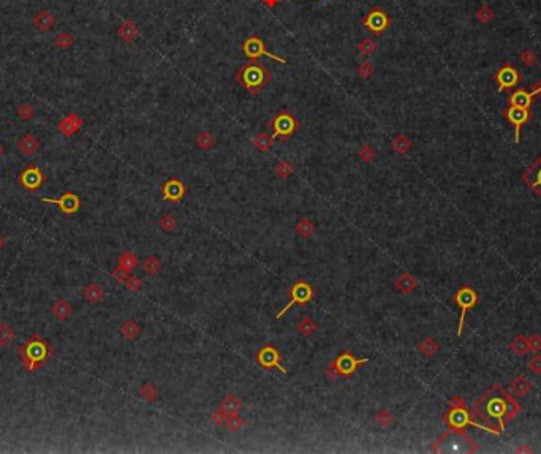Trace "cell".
I'll list each match as a JSON object with an SVG mask.
<instances>
[{"label": "cell", "mask_w": 541, "mask_h": 454, "mask_svg": "<svg viewBox=\"0 0 541 454\" xmlns=\"http://www.w3.org/2000/svg\"><path fill=\"white\" fill-rule=\"evenodd\" d=\"M141 267H143V271H144L146 274L155 276V274L160 271V269H161V261H160L157 256L150 255V256H147L144 261H143V266H141Z\"/></svg>", "instance_id": "cell-30"}, {"label": "cell", "mask_w": 541, "mask_h": 454, "mask_svg": "<svg viewBox=\"0 0 541 454\" xmlns=\"http://www.w3.org/2000/svg\"><path fill=\"white\" fill-rule=\"evenodd\" d=\"M226 416H228V413H226L225 410H222V408L219 407L217 410H215V412L211 413V421H212L215 426H225Z\"/></svg>", "instance_id": "cell-46"}, {"label": "cell", "mask_w": 541, "mask_h": 454, "mask_svg": "<svg viewBox=\"0 0 541 454\" xmlns=\"http://www.w3.org/2000/svg\"><path fill=\"white\" fill-rule=\"evenodd\" d=\"M138 35H139V27L132 19L124 21V23L117 27V37H119V40L124 41V43L135 41L138 38Z\"/></svg>", "instance_id": "cell-17"}, {"label": "cell", "mask_w": 541, "mask_h": 454, "mask_svg": "<svg viewBox=\"0 0 541 454\" xmlns=\"http://www.w3.org/2000/svg\"><path fill=\"white\" fill-rule=\"evenodd\" d=\"M163 198L169 201H181L186 195V186L177 179H169L163 187H161Z\"/></svg>", "instance_id": "cell-13"}, {"label": "cell", "mask_w": 541, "mask_h": 454, "mask_svg": "<svg viewBox=\"0 0 541 454\" xmlns=\"http://www.w3.org/2000/svg\"><path fill=\"white\" fill-rule=\"evenodd\" d=\"M4 247H5V239H4V236L0 234V250H2Z\"/></svg>", "instance_id": "cell-50"}, {"label": "cell", "mask_w": 541, "mask_h": 454, "mask_svg": "<svg viewBox=\"0 0 541 454\" xmlns=\"http://www.w3.org/2000/svg\"><path fill=\"white\" fill-rule=\"evenodd\" d=\"M51 313H52L54 317H56V320L63 321V320H67V318L71 315V313H73V309H71V306H70V302H68V301H65V299H57V301L52 304V307H51Z\"/></svg>", "instance_id": "cell-20"}, {"label": "cell", "mask_w": 541, "mask_h": 454, "mask_svg": "<svg viewBox=\"0 0 541 454\" xmlns=\"http://www.w3.org/2000/svg\"><path fill=\"white\" fill-rule=\"evenodd\" d=\"M481 413L488 418V419H503V416L506 415V401L505 397L500 394H494L492 393L488 396V399L481 404Z\"/></svg>", "instance_id": "cell-7"}, {"label": "cell", "mask_w": 541, "mask_h": 454, "mask_svg": "<svg viewBox=\"0 0 541 454\" xmlns=\"http://www.w3.org/2000/svg\"><path fill=\"white\" fill-rule=\"evenodd\" d=\"M56 16H54V13H51L49 10H41V12H38L34 19H32V24H34V27L40 32H49L54 26H56Z\"/></svg>", "instance_id": "cell-15"}, {"label": "cell", "mask_w": 541, "mask_h": 454, "mask_svg": "<svg viewBox=\"0 0 541 454\" xmlns=\"http://www.w3.org/2000/svg\"><path fill=\"white\" fill-rule=\"evenodd\" d=\"M51 353V345L43 337H40L38 334L32 336L24 345L19 347L21 362H23V367L27 372H35L37 369H40L48 361Z\"/></svg>", "instance_id": "cell-2"}, {"label": "cell", "mask_w": 541, "mask_h": 454, "mask_svg": "<svg viewBox=\"0 0 541 454\" xmlns=\"http://www.w3.org/2000/svg\"><path fill=\"white\" fill-rule=\"evenodd\" d=\"M393 19L388 16V13L385 12V10L382 7H372L369 10V13H367L364 18H363V26L366 30H369L372 35L375 37H380L383 35L385 32L389 29V26H391Z\"/></svg>", "instance_id": "cell-3"}, {"label": "cell", "mask_w": 541, "mask_h": 454, "mask_svg": "<svg viewBox=\"0 0 541 454\" xmlns=\"http://www.w3.org/2000/svg\"><path fill=\"white\" fill-rule=\"evenodd\" d=\"M73 45H74V37L71 34H68V32H60V34H57L56 46L60 51H68Z\"/></svg>", "instance_id": "cell-34"}, {"label": "cell", "mask_w": 541, "mask_h": 454, "mask_svg": "<svg viewBox=\"0 0 541 454\" xmlns=\"http://www.w3.org/2000/svg\"><path fill=\"white\" fill-rule=\"evenodd\" d=\"M225 426H226V429L231 430V432H239L245 426V421L239 413H233V415L226 416Z\"/></svg>", "instance_id": "cell-32"}, {"label": "cell", "mask_w": 541, "mask_h": 454, "mask_svg": "<svg viewBox=\"0 0 541 454\" xmlns=\"http://www.w3.org/2000/svg\"><path fill=\"white\" fill-rule=\"evenodd\" d=\"M298 127H299V122L293 117V114L288 113L287 110L276 114V117L270 121V128L274 130L273 136H274V139L280 138V141H288L298 130Z\"/></svg>", "instance_id": "cell-4"}, {"label": "cell", "mask_w": 541, "mask_h": 454, "mask_svg": "<svg viewBox=\"0 0 541 454\" xmlns=\"http://www.w3.org/2000/svg\"><path fill=\"white\" fill-rule=\"evenodd\" d=\"M451 423H453V426H456V427H464L465 424L469 423L467 413H465L464 410H454V413L451 415Z\"/></svg>", "instance_id": "cell-44"}, {"label": "cell", "mask_w": 541, "mask_h": 454, "mask_svg": "<svg viewBox=\"0 0 541 454\" xmlns=\"http://www.w3.org/2000/svg\"><path fill=\"white\" fill-rule=\"evenodd\" d=\"M215 143H217V139H215V136L209 132H203L198 135L197 138V146L203 150H209L215 146Z\"/></svg>", "instance_id": "cell-33"}, {"label": "cell", "mask_w": 541, "mask_h": 454, "mask_svg": "<svg viewBox=\"0 0 541 454\" xmlns=\"http://www.w3.org/2000/svg\"><path fill=\"white\" fill-rule=\"evenodd\" d=\"M528 111L525 108H519V106H511L510 110L506 111V117L514 127H516V141L519 139V130H521V125L527 122L528 119Z\"/></svg>", "instance_id": "cell-18"}, {"label": "cell", "mask_w": 541, "mask_h": 454, "mask_svg": "<svg viewBox=\"0 0 541 454\" xmlns=\"http://www.w3.org/2000/svg\"><path fill=\"white\" fill-rule=\"evenodd\" d=\"M18 150L24 157H32L35 155L40 150V139L37 136H34L32 133L24 135L23 138L18 141Z\"/></svg>", "instance_id": "cell-16"}, {"label": "cell", "mask_w": 541, "mask_h": 454, "mask_svg": "<svg viewBox=\"0 0 541 454\" xmlns=\"http://www.w3.org/2000/svg\"><path fill=\"white\" fill-rule=\"evenodd\" d=\"M495 78H497V82H499L500 89H510V87H514V85L517 84L519 73L513 67H510V65H506V67H503V68H500L499 71H497Z\"/></svg>", "instance_id": "cell-14"}, {"label": "cell", "mask_w": 541, "mask_h": 454, "mask_svg": "<svg viewBox=\"0 0 541 454\" xmlns=\"http://www.w3.org/2000/svg\"><path fill=\"white\" fill-rule=\"evenodd\" d=\"M279 358H280V354L274 347H264V348H261L256 353V359L259 361V364H261L264 369H269V367H277V369H280L285 374L287 371L279 364Z\"/></svg>", "instance_id": "cell-12"}, {"label": "cell", "mask_w": 541, "mask_h": 454, "mask_svg": "<svg viewBox=\"0 0 541 454\" xmlns=\"http://www.w3.org/2000/svg\"><path fill=\"white\" fill-rule=\"evenodd\" d=\"M4 154V147H2V144H0V155H2Z\"/></svg>", "instance_id": "cell-51"}, {"label": "cell", "mask_w": 541, "mask_h": 454, "mask_svg": "<svg viewBox=\"0 0 541 454\" xmlns=\"http://www.w3.org/2000/svg\"><path fill=\"white\" fill-rule=\"evenodd\" d=\"M16 337V331L8 323H0V347H5Z\"/></svg>", "instance_id": "cell-29"}, {"label": "cell", "mask_w": 541, "mask_h": 454, "mask_svg": "<svg viewBox=\"0 0 541 454\" xmlns=\"http://www.w3.org/2000/svg\"><path fill=\"white\" fill-rule=\"evenodd\" d=\"M220 408H222V410H225V412L228 413V415L239 413L241 410H242V402H241V399L237 397V396H234V394H228V396H225V399L222 401Z\"/></svg>", "instance_id": "cell-21"}, {"label": "cell", "mask_w": 541, "mask_h": 454, "mask_svg": "<svg viewBox=\"0 0 541 454\" xmlns=\"http://www.w3.org/2000/svg\"><path fill=\"white\" fill-rule=\"evenodd\" d=\"M121 334L125 340H135L141 334V326L135 320H127L121 326Z\"/></svg>", "instance_id": "cell-23"}, {"label": "cell", "mask_w": 541, "mask_h": 454, "mask_svg": "<svg viewBox=\"0 0 541 454\" xmlns=\"http://www.w3.org/2000/svg\"><path fill=\"white\" fill-rule=\"evenodd\" d=\"M293 172V166H291L290 161H279L276 166V174L280 179H288Z\"/></svg>", "instance_id": "cell-42"}, {"label": "cell", "mask_w": 541, "mask_h": 454, "mask_svg": "<svg viewBox=\"0 0 541 454\" xmlns=\"http://www.w3.org/2000/svg\"><path fill=\"white\" fill-rule=\"evenodd\" d=\"M125 287L130 290V291H139L143 287V282L141 279L136 277V276H130L127 280H125Z\"/></svg>", "instance_id": "cell-48"}, {"label": "cell", "mask_w": 541, "mask_h": 454, "mask_svg": "<svg viewBox=\"0 0 541 454\" xmlns=\"http://www.w3.org/2000/svg\"><path fill=\"white\" fill-rule=\"evenodd\" d=\"M139 396H141L146 402H154L155 399L158 397V389L154 383L150 382H146L143 383L141 386H139Z\"/></svg>", "instance_id": "cell-27"}, {"label": "cell", "mask_w": 541, "mask_h": 454, "mask_svg": "<svg viewBox=\"0 0 541 454\" xmlns=\"http://www.w3.org/2000/svg\"><path fill=\"white\" fill-rule=\"evenodd\" d=\"M43 203H49V204H56V206L67 215H73L76 214L81 208V200L76 193L73 192H65L60 198H41Z\"/></svg>", "instance_id": "cell-8"}, {"label": "cell", "mask_w": 541, "mask_h": 454, "mask_svg": "<svg viewBox=\"0 0 541 454\" xmlns=\"http://www.w3.org/2000/svg\"><path fill=\"white\" fill-rule=\"evenodd\" d=\"M296 329H298V332H299V334H302V336H307V337H309V336H312V334H315V332H317V329H318V324H317V321L313 320V318L306 317V318H302V320L298 323Z\"/></svg>", "instance_id": "cell-24"}, {"label": "cell", "mask_w": 541, "mask_h": 454, "mask_svg": "<svg viewBox=\"0 0 541 454\" xmlns=\"http://www.w3.org/2000/svg\"><path fill=\"white\" fill-rule=\"evenodd\" d=\"M158 225H160V228L163 230V231H166V233H172V231H174V230L177 228V220H176L174 217H172V215L165 214L163 217H161V219L158 220Z\"/></svg>", "instance_id": "cell-38"}, {"label": "cell", "mask_w": 541, "mask_h": 454, "mask_svg": "<svg viewBox=\"0 0 541 454\" xmlns=\"http://www.w3.org/2000/svg\"><path fill=\"white\" fill-rule=\"evenodd\" d=\"M274 144V136L267 135L266 132L259 133L255 139H253V146L259 150V152H267V150L273 147Z\"/></svg>", "instance_id": "cell-26"}, {"label": "cell", "mask_w": 541, "mask_h": 454, "mask_svg": "<svg viewBox=\"0 0 541 454\" xmlns=\"http://www.w3.org/2000/svg\"><path fill=\"white\" fill-rule=\"evenodd\" d=\"M458 302L462 306V318L465 315V307H470L473 302H475V295L472 293L470 290H462L461 293L458 295Z\"/></svg>", "instance_id": "cell-37"}, {"label": "cell", "mask_w": 541, "mask_h": 454, "mask_svg": "<svg viewBox=\"0 0 541 454\" xmlns=\"http://www.w3.org/2000/svg\"><path fill=\"white\" fill-rule=\"evenodd\" d=\"M111 276H113V279L116 280V282H119V284H125V280L130 277V273H128V271H125L124 267H121V266L117 264V266L113 269Z\"/></svg>", "instance_id": "cell-47"}, {"label": "cell", "mask_w": 541, "mask_h": 454, "mask_svg": "<svg viewBox=\"0 0 541 454\" xmlns=\"http://www.w3.org/2000/svg\"><path fill=\"white\" fill-rule=\"evenodd\" d=\"M358 155H359V160H363L364 163H371V161L375 158V150L371 144H364V146H361Z\"/></svg>", "instance_id": "cell-43"}, {"label": "cell", "mask_w": 541, "mask_h": 454, "mask_svg": "<svg viewBox=\"0 0 541 454\" xmlns=\"http://www.w3.org/2000/svg\"><path fill=\"white\" fill-rule=\"evenodd\" d=\"M82 296H84L85 301H89L91 304H97V302H100L105 298V291H103V288L100 285L91 284V285H87L84 288Z\"/></svg>", "instance_id": "cell-22"}, {"label": "cell", "mask_w": 541, "mask_h": 454, "mask_svg": "<svg viewBox=\"0 0 541 454\" xmlns=\"http://www.w3.org/2000/svg\"><path fill=\"white\" fill-rule=\"evenodd\" d=\"M295 231L301 236L304 237V239H307V237H310L313 234V231H315V225H313V222L307 217H302L296 226H295Z\"/></svg>", "instance_id": "cell-25"}, {"label": "cell", "mask_w": 541, "mask_h": 454, "mask_svg": "<svg viewBox=\"0 0 541 454\" xmlns=\"http://www.w3.org/2000/svg\"><path fill=\"white\" fill-rule=\"evenodd\" d=\"M242 52H244V56L248 57L250 60H258L261 56H266V57H270V59H274V60H277V62H280V63H287L285 59L279 57V56H276V54H273L270 51H267V48H266V45H264V41L259 38V37H256V35L248 37V38L242 43Z\"/></svg>", "instance_id": "cell-5"}, {"label": "cell", "mask_w": 541, "mask_h": 454, "mask_svg": "<svg viewBox=\"0 0 541 454\" xmlns=\"http://www.w3.org/2000/svg\"><path fill=\"white\" fill-rule=\"evenodd\" d=\"M45 182H46L45 172H43L41 168H38L37 165H29L27 168L21 171V174H19V184L29 192L40 190Z\"/></svg>", "instance_id": "cell-6"}, {"label": "cell", "mask_w": 541, "mask_h": 454, "mask_svg": "<svg viewBox=\"0 0 541 454\" xmlns=\"http://www.w3.org/2000/svg\"><path fill=\"white\" fill-rule=\"evenodd\" d=\"M16 114H18V117L21 119V121L27 122V121H30V119H34V116H35V106L32 105V103H23V105L18 106Z\"/></svg>", "instance_id": "cell-35"}, {"label": "cell", "mask_w": 541, "mask_h": 454, "mask_svg": "<svg viewBox=\"0 0 541 454\" xmlns=\"http://www.w3.org/2000/svg\"><path fill=\"white\" fill-rule=\"evenodd\" d=\"M374 74V65L371 62H361V65L358 67V76L361 79H369Z\"/></svg>", "instance_id": "cell-45"}, {"label": "cell", "mask_w": 541, "mask_h": 454, "mask_svg": "<svg viewBox=\"0 0 541 454\" xmlns=\"http://www.w3.org/2000/svg\"><path fill=\"white\" fill-rule=\"evenodd\" d=\"M396 287H397V290L402 291V293H408V291L415 287V279L404 274L396 280Z\"/></svg>", "instance_id": "cell-39"}, {"label": "cell", "mask_w": 541, "mask_h": 454, "mask_svg": "<svg viewBox=\"0 0 541 454\" xmlns=\"http://www.w3.org/2000/svg\"><path fill=\"white\" fill-rule=\"evenodd\" d=\"M511 106H519V108H527L530 106V103H532V95L527 94L525 90H517L511 95Z\"/></svg>", "instance_id": "cell-28"}, {"label": "cell", "mask_w": 541, "mask_h": 454, "mask_svg": "<svg viewBox=\"0 0 541 454\" xmlns=\"http://www.w3.org/2000/svg\"><path fill=\"white\" fill-rule=\"evenodd\" d=\"M263 2H264V5H267L269 8H274V7L279 4V0H263Z\"/></svg>", "instance_id": "cell-49"}, {"label": "cell", "mask_w": 541, "mask_h": 454, "mask_svg": "<svg viewBox=\"0 0 541 454\" xmlns=\"http://www.w3.org/2000/svg\"><path fill=\"white\" fill-rule=\"evenodd\" d=\"M82 125H84L82 117L78 113H70L68 116H65L62 121L57 124V130H59V133H62L65 138L68 139V138L76 135Z\"/></svg>", "instance_id": "cell-10"}, {"label": "cell", "mask_w": 541, "mask_h": 454, "mask_svg": "<svg viewBox=\"0 0 541 454\" xmlns=\"http://www.w3.org/2000/svg\"><path fill=\"white\" fill-rule=\"evenodd\" d=\"M234 79L250 94L258 95L273 79V74L259 60H248L236 71Z\"/></svg>", "instance_id": "cell-1"}, {"label": "cell", "mask_w": 541, "mask_h": 454, "mask_svg": "<svg viewBox=\"0 0 541 454\" xmlns=\"http://www.w3.org/2000/svg\"><path fill=\"white\" fill-rule=\"evenodd\" d=\"M410 146H412V143H410L404 135H399V136H396V139H393V149L396 152L405 154L410 149Z\"/></svg>", "instance_id": "cell-41"}, {"label": "cell", "mask_w": 541, "mask_h": 454, "mask_svg": "<svg viewBox=\"0 0 541 454\" xmlns=\"http://www.w3.org/2000/svg\"><path fill=\"white\" fill-rule=\"evenodd\" d=\"M525 180L541 195V158L536 160L525 172Z\"/></svg>", "instance_id": "cell-19"}, {"label": "cell", "mask_w": 541, "mask_h": 454, "mask_svg": "<svg viewBox=\"0 0 541 454\" xmlns=\"http://www.w3.org/2000/svg\"><path fill=\"white\" fill-rule=\"evenodd\" d=\"M393 421H394V418H393L391 412L386 410V408H382L380 412L377 413V423H378V426L383 427V429H388L389 426L393 424Z\"/></svg>", "instance_id": "cell-40"}, {"label": "cell", "mask_w": 541, "mask_h": 454, "mask_svg": "<svg viewBox=\"0 0 541 454\" xmlns=\"http://www.w3.org/2000/svg\"><path fill=\"white\" fill-rule=\"evenodd\" d=\"M290 293H291V301H290V304H287V307H284L282 310L279 312L277 318H282V317H284V313H285V312H287L291 306H295L296 302H298L299 306H304L307 301H310L313 291H312V287H310V285H307L306 282H298V284L293 287V290L290 291Z\"/></svg>", "instance_id": "cell-9"}, {"label": "cell", "mask_w": 541, "mask_h": 454, "mask_svg": "<svg viewBox=\"0 0 541 454\" xmlns=\"http://www.w3.org/2000/svg\"><path fill=\"white\" fill-rule=\"evenodd\" d=\"M358 49H359V52L363 54L364 57H369V56H372V54L375 52L377 43H375V40H372V38H363V40L358 43Z\"/></svg>", "instance_id": "cell-36"}, {"label": "cell", "mask_w": 541, "mask_h": 454, "mask_svg": "<svg viewBox=\"0 0 541 454\" xmlns=\"http://www.w3.org/2000/svg\"><path fill=\"white\" fill-rule=\"evenodd\" d=\"M364 362H367V359H356L351 353H342L339 358L334 361V366L337 367L339 377H345V375H351Z\"/></svg>", "instance_id": "cell-11"}, {"label": "cell", "mask_w": 541, "mask_h": 454, "mask_svg": "<svg viewBox=\"0 0 541 454\" xmlns=\"http://www.w3.org/2000/svg\"><path fill=\"white\" fill-rule=\"evenodd\" d=\"M119 266L124 267L125 271L132 273L133 269L138 266V258H136V255L132 253V252H124V253L121 255V258H119Z\"/></svg>", "instance_id": "cell-31"}]
</instances>
